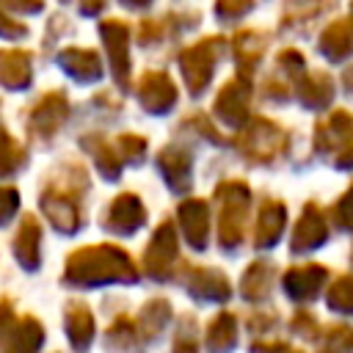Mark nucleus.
Returning <instances> with one entry per match:
<instances>
[{
  "mask_svg": "<svg viewBox=\"0 0 353 353\" xmlns=\"http://www.w3.org/2000/svg\"><path fill=\"white\" fill-rule=\"evenodd\" d=\"M323 6H325V0H287V14H290V19L306 22L314 14H320Z\"/></svg>",
  "mask_w": 353,
  "mask_h": 353,
  "instance_id": "34",
  "label": "nucleus"
},
{
  "mask_svg": "<svg viewBox=\"0 0 353 353\" xmlns=\"http://www.w3.org/2000/svg\"><path fill=\"white\" fill-rule=\"evenodd\" d=\"M22 160H25V152H22V146H19L14 138H8V135H0V176H8V174H14V171L22 165Z\"/></svg>",
  "mask_w": 353,
  "mask_h": 353,
  "instance_id": "33",
  "label": "nucleus"
},
{
  "mask_svg": "<svg viewBox=\"0 0 353 353\" xmlns=\"http://www.w3.org/2000/svg\"><path fill=\"white\" fill-rule=\"evenodd\" d=\"M223 41L221 39H207V41H199L193 47H188L182 55H179V66H182V74H185V83L193 94L204 91V85L210 83L212 77V69H215V61L221 55V47Z\"/></svg>",
  "mask_w": 353,
  "mask_h": 353,
  "instance_id": "4",
  "label": "nucleus"
},
{
  "mask_svg": "<svg viewBox=\"0 0 353 353\" xmlns=\"http://www.w3.org/2000/svg\"><path fill=\"white\" fill-rule=\"evenodd\" d=\"M66 334L74 345V350H85L91 336H94V317L88 312V306L83 303H72L66 309Z\"/></svg>",
  "mask_w": 353,
  "mask_h": 353,
  "instance_id": "25",
  "label": "nucleus"
},
{
  "mask_svg": "<svg viewBox=\"0 0 353 353\" xmlns=\"http://www.w3.org/2000/svg\"><path fill=\"white\" fill-rule=\"evenodd\" d=\"M328 306L342 314H353V276H339L328 287Z\"/></svg>",
  "mask_w": 353,
  "mask_h": 353,
  "instance_id": "31",
  "label": "nucleus"
},
{
  "mask_svg": "<svg viewBox=\"0 0 353 353\" xmlns=\"http://www.w3.org/2000/svg\"><path fill=\"white\" fill-rule=\"evenodd\" d=\"M353 138V116L347 110H331L314 132V143L320 152H334L339 146H347Z\"/></svg>",
  "mask_w": 353,
  "mask_h": 353,
  "instance_id": "8",
  "label": "nucleus"
},
{
  "mask_svg": "<svg viewBox=\"0 0 353 353\" xmlns=\"http://www.w3.org/2000/svg\"><path fill=\"white\" fill-rule=\"evenodd\" d=\"M58 61H61V66H63L72 77H77V80H97V77L102 74V63H99L97 52H91V50L69 47V50H63V52L58 55Z\"/></svg>",
  "mask_w": 353,
  "mask_h": 353,
  "instance_id": "21",
  "label": "nucleus"
},
{
  "mask_svg": "<svg viewBox=\"0 0 353 353\" xmlns=\"http://www.w3.org/2000/svg\"><path fill=\"white\" fill-rule=\"evenodd\" d=\"M320 353H353V328L350 325H331L325 331V342Z\"/></svg>",
  "mask_w": 353,
  "mask_h": 353,
  "instance_id": "32",
  "label": "nucleus"
},
{
  "mask_svg": "<svg viewBox=\"0 0 353 353\" xmlns=\"http://www.w3.org/2000/svg\"><path fill=\"white\" fill-rule=\"evenodd\" d=\"M102 6H105V0H83V6H80V8H83L85 14H94V11H99Z\"/></svg>",
  "mask_w": 353,
  "mask_h": 353,
  "instance_id": "44",
  "label": "nucleus"
},
{
  "mask_svg": "<svg viewBox=\"0 0 353 353\" xmlns=\"http://www.w3.org/2000/svg\"><path fill=\"white\" fill-rule=\"evenodd\" d=\"M248 8H251V0H218V6H215L218 17H223V19H237Z\"/></svg>",
  "mask_w": 353,
  "mask_h": 353,
  "instance_id": "36",
  "label": "nucleus"
},
{
  "mask_svg": "<svg viewBox=\"0 0 353 353\" xmlns=\"http://www.w3.org/2000/svg\"><path fill=\"white\" fill-rule=\"evenodd\" d=\"M237 149L254 163H270L287 149V132L268 119H254L237 135Z\"/></svg>",
  "mask_w": 353,
  "mask_h": 353,
  "instance_id": "3",
  "label": "nucleus"
},
{
  "mask_svg": "<svg viewBox=\"0 0 353 353\" xmlns=\"http://www.w3.org/2000/svg\"><path fill=\"white\" fill-rule=\"evenodd\" d=\"M41 345V325L36 320H22L8 342V353H36V347Z\"/></svg>",
  "mask_w": 353,
  "mask_h": 353,
  "instance_id": "29",
  "label": "nucleus"
},
{
  "mask_svg": "<svg viewBox=\"0 0 353 353\" xmlns=\"http://www.w3.org/2000/svg\"><path fill=\"white\" fill-rule=\"evenodd\" d=\"M221 201V218H218V240L223 248H234L243 240V221L248 207V188L240 179H226L215 190Z\"/></svg>",
  "mask_w": 353,
  "mask_h": 353,
  "instance_id": "2",
  "label": "nucleus"
},
{
  "mask_svg": "<svg viewBox=\"0 0 353 353\" xmlns=\"http://www.w3.org/2000/svg\"><path fill=\"white\" fill-rule=\"evenodd\" d=\"M138 97H141V105L149 113H165L176 102V88H174V83H171L168 74H163V72H146L143 80L138 83Z\"/></svg>",
  "mask_w": 353,
  "mask_h": 353,
  "instance_id": "6",
  "label": "nucleus"
},
{
  "mask_svg": "<svg viewBox=\"0 0 353 353\" xmlns=\"http://www.w3.org/2000/svg\"><path fill=\"white\" fill-rule=\"evenodd\" d=\"M25 33V28L22 25H14L3 11H0V36H6V39H17V36H22Z\"/></svg>",
  "mask_w": 353,
  "mask_h": 353,
  "instance_id": "42",
  "label": "nucleus"
},
{
  "mask_svg": "<svg viewBox=\"0 0 353 353\" xmlns=\"http://www.w3.org/2000/svg\"><path fill=\"white\" fill-rule=\"evenodd\" d=\"M143 149H146V141L138 138V135H121L119 138V154H121V160H141Z\"/></svg>",
  "mask_w": 353,
  "mask_h": 353,
  "instance_id": "35",
  "label": "nucleus"
},
{
  "mask_svg": "<svg viewBox=\"0 0 353 353\" xmlns=\"http://www.w3.org/2000/svg\"><path fill=\"white\" fill-rule=\"evenodd\" d=\"M273 284V268L268 262H251L240 279V290L245 301H262L270 292Z\"/></svg>",
  "mask_w": 353,
  "mask_h": 353,
  "instance_id": "26",
  "label": "nucleus"
},
{
  "mask_svg": "<svg viewBox=\"0 0 353 353\" xmlns=\"http://www.w3.org/2000/svg\"><path fill=\"white\" fill-rule=\"evenodd\" d=\"M188 290L201 301H226L232 292L226 276L212 268H193L188 276Z\"/></svg>",
  "mask_w": 353,
  "mask_h": 353,
  "instance_id": "15",
  "label": "nucleus"
},
{
  "mask_svg": "<svg viewBox=\"0 0 353 353\" xmlns=\"http://www.w3.org/2000/svg\"><path fill=\"white\" fill-rule=\"evenodd\" d=\"M157 165L163 171V176L168 179L171 188L185 190L190 185V157L179 149H163L157 157Z\"/></svg>",
  "mask_w": 353,
  "mask_h": 353,
  "instance_id": "22",
  "label": "nucleus"
},
{
  "mask_svg": "<svg viewBox=\"0 0 353 353\" xmlns=\"http://www.w3.org/2000/svg\"><path fill=\"white\" fill-rule=\"evenodd\" d=\"M14 251H17V259L25 268H36L39 265V223L33 218L22 221V226L17 232V240H14Z\"/></svg>",
  "mask_w": 353,
  "mask_h": 353,
  "instance_id": "27",
  "label": "nucleus"
},
{
  "mask_svg": "<svg viewBox=\"0 0 353 353\" xmlns=\"http://www.w3.org/2000/svg\"><path fill=\"white\" fill-rule=\"evenodd\" d=\"M135 279H138V270L127 256V251L108 243L80 248L66 262V281L80 287H94L108 281H135Z\"/></svg>",
  "mask_w": 353,
  "mask_h": 353,
  "instance_id": "1",
  "label": "nucleus"
},
{
  "mask_svg": "<svg viewBox=\"0 0 353 353\" xmlns=\"http://www.w3.org/2000/svg\"><path fill=\"white\" fill-rule=\"evenodd\" d=\"M0 83L6 88H25L30 83V58L22 50H0Z\"/></svg>",
  "mask_w": 353,
  "mask_h": 353,
  "instance_id": "19",
  "label": "nucleus"
},
{
  "mask_svg": "<svg viewBox=\"0 0 353 353\" xmlns=\"http://www.w3.org/2000/svg\"><path fill=\"white\" fill-rule=\"evenodd\" d=\"M174 353H199V342H196V336L188 334V331L176 334V339H174Z\"/></svg>",
  "mask_w": 353,
  "mask_h": 353,
  "instance_id": "40",
  "label": "nucleus"
},
{
  "mask_svg": "<svg viewBox=\"0 0 353 353\" xmlns=\"http://www.w3.org/2000/svg\"><path fill=\"white\" fill-rule=\"evenodd\" d=\"M287 353H303V350H287Z\"/></svg>",
  "mask_w": 353,
  "mask_h": 353,
  "instance_id": "47",
  "label": "nucleus"
},
{
  "mask_svg": "<svg viewBox=\"0 0 353 353\" xmlns=\"http://www.w3.org/2000/svg\"><path fill=\"white\" fill-rule=\"evenodd\" d=\"M350 163H353V146H350V149L336 160V165H350Z\"/></svg>",
  "mask_w": 353,
  "mask_h": 353,
  "instance_id": "45",
  "label": "nucleus"
},
{
  "mask_svg": "<svg viewBox=\"0 0 353 353\" xmlns=\"http://www.w3.org/2000/svg\"><path fill=\"white\" fill-rule=\"evenodd\" d=\"M301 102L306 108H325L334 97V83L325 72H309L301 77Z\"/></svg>",
  "mask_w": 353,
  "mask_h": 353,
  "instance_id": "24",
  "label": "nucleus"
},
{
  "mask_svg": "<svg viewBox=\"0 0 353 353\" xmlns=\"http://www.w3.org/2000/svg\"><path fill=\"white\" fill-rule=\"evenodd\" d=\"M320 50L331 61H342L353 52V19H336L331 22L320 36Z\"/></svg>",
  "mask_w": 353,
  "mask_h": 353,
  "instance_id": "17",
  "label": "nucleus"
},
{
  "mask_svg": "<svg viewBox=\"0 0 353 353\" xmlns=\"http://www.w3.org/2000/svg\"><path fill=\"white\" fill-rule=\"evenodd\" d=\"M143 218H146V212H143V204L138 201V196L121 193V196H116V201L108 210V229H113L119 234H132L143 223Z\"/></svg>",
  "mask_w": 353,
  "mask_h": 353,
  "instance_id": "12",
  "label": "nucleus"
},
{
  "mask_svg": "<svg viewBox=\"0 0 353 353\" xmlns=\"http://www.w3.org/2000/svg\"><path fill=\"white\" fill-rule=\"evenodd\" d=\"M124 3H130V6H146L149 0H124Z\"/></svg>",
  "mask_w": 353,
  "mask_h": 353,
  "instance_id": "46",
  "label": "nucleus"
},
{
  "mask_svg": "<svg viewBox=\"0 0 353 353\" xmlns=\"http://www.w3.org/2000/svg\"><path fill=\"white\" fill-rule=\"evenodd\" d=\"M63 119H66V99H63V94H47L36 105V110L30 116V124H33V130L39 135H52L61 127Z\"/></svg>",
  "mask_w": 353,
  "mask_h": 353,
  "instance_id": "18",
  "label": "nucleus"
},
{
  "mask_svg": "<svg viewBox=\"0 0 353 353\" xmlns=\"http://www.w3.org/2000/svg\"><path fill=\"white\" fill-rule=\"evenodd\" d=\"M328 270L323 265H298L284 273V290L292 301H312L325 284Z\"/></svg>",
  "mask_w": 353,
  "mask_h": 353,
  "instance_id": "7",
  "label": "nucleus"
},
{
  "mask_svg": "<svg viewBox=\"0 0 353 353\" xmlns=\"http://www.w3.org/2000/svg\"><path fill=\"white\" fill-rule=\"evenodd\" d=\"M176 254H179V243H176V229L171 221H163L149 245H146V254H143V268L152 279H168L174 273V265H176Z\"/></svg>",
  "mask_w": 353,
  "mask_h": 353,
  "instance_id": "5",
  "label": "nucleus"
},
{
  "mask_svg": "<svg viewBox=\"0 0 353 353\" xmlns=\"http://www.w3.org/2000/svg\"><path fill=\"white\" fill-rule=\"evenodd\" d=\"M99 33H102L105 47H108V52H110V66H113V72H116V80H119V83H127V69H130L127 39H130V28L121 25L119 19H108V22H102Z\"/></svg>",
  "mask_w": 353,
  "mask_h": 353,
  "instance_id": "10",
  "label": "nucleus"
},
{
  "mask_svg": "<svg viewBox=\"0 0 353 353\" xmlns=\"http://www.w3.org/2000/svg\"><path fill=\"white\" fill-rule=\"evenodd\" d=\"M334 218L339 226H353V188L339 199V204L334 207Z\"/></svg>",
  "mask_w": 353,
  "mask_h": 353,
  "instance_id": "37",
  "label": "nucleus"
},
{
  "mask_svg": "<svg viewBox=\"0 0 353 353\" xmlns=\"http://www.w3.org/2000/svg\"><path fill=\"white\" fill-rule=\"evenodd\" d=\"M17 204H19L17 190L14 188H0V223H6L17 212Z\"/></svg>",
  "mask_w": 353,
  "mask_h": 353,
  "instance_id": "38",
  "label": "nucleus"
},
{
  "mask_svg": "<svg viewBox=\"0 0 353 353\" xmlns=\"http://www.w3.org/2000/svg\"><path fill=\"white\" fill-rule=\"evenodd\" d=\"M328 237V223L323 218V212L317 210V204H306L303 207V215L292 232V251H309V248H317L323 240Z\"/></svg>",
  "mask_w": 353,
  "mask_h": 353,
  "instance_id": "11",
  "label": "nucleus"
},
{
  "mask_svg": "<svg viewBox=\"0 0 353 353\" xmlns=\"http://www.w3.org/2000/svg\"><path fill=\"white\" fill-rule=\"evenodd\" d=\"M6 3L17 11H39L41 8V0H6Z\"/></svg>",
  "mask_w": 353,
  "mask_h": 353,
  "instance_id": "43",
  "label": "nucleus"
},
{
  "mask_svg": "<svg viewBox=\"0 0 353 353\" xmlns=\"http://www.w3.org/2000/svg\"><path fill=\"white\" fill-rule=\"evenodd\" d=\"M284 221H287V210L279 201H265L256 218V232H254V243L256 248H270L281 232H284Z\"/></svg>",
  "mask_w": 353,
  "mask_h": 353,
  "instance_id": "16",
  "label": "nucleus"
},
{
  "mask_svg": "<svg viewBox=\"0 0 353 353\" xmlns=\"http://www.w3.org/2000/svg\"><path fill=\"white\" fill-rule=\"evenodd\" d=\"M215 113L232 127L243 124L245 116H248V88H245V83H226L221 88L218 99H215Z\"/></svg>",
  "mask_w": 353,
  "mask_h": 353,
  "instance_id": "14",
  "label": "nucleus"
},
{
  "mask_svg": "<svg viewBox=\"0 0 353 353\" xmlns=\"http://www.w3.org/2000/svg\"><path fill=\"white\" fill-rule=\"evenodd\" d=\"M41 210L47 212V218L52 221V226H58L61 232H74L77 223H80V212H77L74 196L69 190L50 188L41 196Z\"/></svg>",
  "mask_w": 353,
  "mask_h": 353,
  "instance_id": "9",
  "label": "nucleus"
},
{
  "mask_svg": "<svg viewBox=\"0 0 353 353\" xmlns=\"http://www.w3.org/2000/svg\"><path fill=\"white\" fill-rule=\"evenodd\" d=\"M284 350H287V345L279 339H256L251 345V353H284Z\"/></svg>",
  "mask_w": 353,
  "mask_h": 353,
  "instance_id": "41",
  "label": "nucleus"
},
{
  "mask_svg": "<svg viewBox=\"0 0 353 353\" xmlns=\"http://www.w3.org/2000/svg\"><path fill=\"white\" fill-rule=\"evenodd\" d=\"M265 52V36L256 33V30H243L234 36V55H237V69L240 74L248 80L251 72L256 69L259 58Z\"/></svg>",
  "mask_w": 353,
  "mask_h": 353,
  "instance_id": "20",
  "label": "nucleus"
},
{
  "mask_svg": "<svg viewBox=\"0 0 353 353\" xmlns=\"http://www.w3.org/2000/svg\"><path fill=\"white\" fill-rule=\"evenodd\" d=\"M237 342V320L229 312H221L212 317L207 328V347L210 353H229Z\"/></svg>",
  "mask_w": 353,
  "mask_h": 353,
  "instance_id": "23",
  "label": "nucleus"
},
{
  "mask_svg": "<svg viewBox=\"0 0 353 353\" xmlns=\"http://www.w3.org/2000/svg\"><path fill=\"white\" fill-rule=\"evenodd\" d=\"M292 328H295L301 336H314V334H317V323H314V317H312L309 312H298V314L292 317Z\"/></svg>",
  "mask_w": 353,
  "mask_h": 353,
  "instance_id": "39",
  "label": "nucleus"
},
{
  "mask_svg": "<svg viewBox=\"0 0 353 353\" xmlns=\"http://www.w3.org/2000/svg\"><path fill=\"white\" fill-rule=\"evenodd\" d=\"M85 146H91V152H94V160H97L99 171H102L108 179H116V176H119V168H121V154H119V149H113L110 143L97 141V138L85 141Z\"/></svg>",
  "mask_w": 353,
  "mask_h": 353,
  "instance_id": "30",
  "label": "nucleus"
},
{
  "mask_svg": "<svg viewBox=\"0 0 353 353\" xmlns=\"http://www.w3.org/2000/svg\"><path fill=\"white\" fill-rule=\"evenodd\" d=\"M179 226L193 248L207 245V229H210V212L201 199H188L179 204Z\"/></svg>",
  "mask_w": 353,
  "mask_h": 353,
  "instance_id": "13",
  "label": "nucleus"
},
{
  "mask_svg": "<svg viewBox=\"0 0 353 353\" xmlns=\"http://www.w3.org/2000/svg\"><path fill=\"white\" fill-rule=\"evenodd\" d=\"M168 320H171V306H168V301L154 298V301H149V303L141 309V314H138V331H141V336H154V334L163 331V325H165Z\"/></svg>",
  "mask_w": 353,
  "mask_h": 353,
  "instance_id": "28",
  "label": "nucleus"
}]
</instances>
